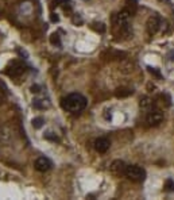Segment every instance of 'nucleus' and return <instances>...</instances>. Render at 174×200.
<instances>
[{"instance_id": "f257e3e1", "label": "nucleus", "mask_w": 174, "mask_h": 200, "mask_svg": "<svg viewBox=\"0 0 174 200\" xmlns=\"http://www.w3.org/2000/svg\"><path fill=\"white\" fill-rule=\"evenodd\" d=\"M130 16H132L127 10H123L112 16V30L116 37H130L131 29H130Z\"/></svg>"}, {"instance_id": "f03ea898", "label": "nucleus", "mask_w": 174, "mask_h": 200, "mask_svg": "<svg viewBox=\"0 0 174 200\" xmlns=\"http://www.w3.org/2000/svg\"><path fill=\"white\" fill-rule=\"evenodd\" d=\"M61 104L62 108L70 112V114H80L81 111L85 110L88 102H86L85 96L80 95V93H70L66 98L62 99Z\"/></svg>"}, {"instance_id": "7ed1b4c3", "label": "nucleus", "mask_w": 174, "mask_h": 200, "mask_svg": "<svg viewBox=\"0 0 174 200\" xmlns=\"http://www.w3.org/2000/svg\"><path fill=\"white\" fill-rule=\"evenodd\" d=\"M124 176L131 181H136V183H142L146 179V170L143 168L138 166V165H127Z\"/></svg>"}, {"instance_id": "20e7f679", "label": "nucleus", "mask_w": 174, "mask_h": 200, "mask_svg": "<svg viewBox=\"0 0 174 200\" xmlns=\"http://www.w3.org/2000/svg\"><path fill=\"white\" fill-rule=\"evenodd\" d=\"M24 65L20 61H12L8 64V66L5 68V73L10 77H20L24 73Z\"/></svg>"}, {"instance_id": "39448f33", "label": "nucleus", "mask_w": 174, "mask_h": 200, "mask_svg": "<svg viewBox=\"0 0 174 200\" xmlns=\"http://www.w3.org/2000/svg\"><path fill=\"white\" fill-rule=\"evenodd\" d=\"M163 120V112L153 108L147 112V116H146V122H147L148 126H158L161 122Z\"/></svg>"}, {"instance_id": "423d86ee", "label": "nucleus", "mask_w": 174, "mask_h": 200, "mask_svg": "<svg viewBox=\"0 0 174 200\" xmlns=\"http://www.w3.org/2000/svg\"><path fill=\"white\" fill-rule=\"evenodd\" d=\"M161 24H162V20H161V18L158 16V15H153V16H150L148 18V20H147V24H146V27H147V33L150 34V35H154V34L159 30Z\"/></svg>"}, {"instance_id": "0eeeda50", "label": "nucleus", "mask_w": 174, "mask_h": 200, "mask_svg": "<svg viewBox=\"0 0 174 200\" xmlns=\"http://www.w3.org/2000/svg\"><path fill=\"white\" fill-rule=\"evenodd\" d=\"M34 166H35V169L38 170V172L45 173V172H47L53 166V164H51V161L49 160L47 157H39V158H37Z\"/></svg>"}, {"instance_id": "6e6552de", "label": "nucleus", "mask_w": 174, "mask_h": 200, "mask_svg": "<svg viewBox=\"0 0 174 200\" xmlns=\"http://www.w3.org/2000/svg\"><path fill=\"white\" fill-rule=\"evenodd\" d=\"M126 166L127 165L124 164L122 160H116L111 164L110 170L113 176H122V174H124V172H126Z\"/></svg>"}, {"instance_id": "1a4fd4ad", "label": "nucleus", "mask_w": 174, "mask_h": 200, "mask_svg": "<svg viewBox=\"0 0 174 200\" xmlns=\"http://www.w3.org/2000/svg\"><path fill=\"white\" fill-rule=\"evenodd\" d=\"M110 146H111L110 141L107 138H104V137L97 138L95 141V149H96V152H99V153H105L108 149H110Z\"/></svg>"}, {"instance_id": "9d476101", "label": "nucleus", "mask_w": 174, "mask_h": 200, "mask_svg": "<svg viewBox=\"0 0 174 200\" xmlns=\"http://www.w3.org/2000/svg\"><path fill=\"white\" fill-rule=\"evenodd\" d=\"M134 91L130 88H126V87H119V88L115 89V96L117 99H124V98H128L130 95H132Z\"/></svg>"}, {"instance_id": "9b49d317", "label": "nucleus", "mask_w": 174, "mask_h": 200, "mask_svg": "<svg viewBox=\"0 0 174 200\" xmlns=\"http://www.w3.org/2000/svg\"><path fill=\"white\" fill-rule=\"evenodd\" d=\"M139 107H141V110H143L146 112H148L150 110H153V100L150 98H147V96H143V98L141 99V102H139Z\"/></svg>"}, {"instance_id": "f8f14e48", "label": "nucleus", "mask_w": 174, "mask_h": 200, "mask_svg": "<svg viewBox=\"0 0 174 200\" xmlns=\"http://www.w3.org/2000/svg\"><path fill=\"white\" fill-rule=\"evenodd\" d=\"M136 8H138V2L136 0H126V8L131 15H134L136 12Z\"/></svg>"}, {"instance_id": "ddd939ff", "label": "nucleus", "mask_w": 174, "mask_h": 200, "mask_svg": "<svg viewBox=\"0 0 174 200\" xmlns=\"http://www.w3.org/2000/svg\"><path fill=\"white\" fill-rule=\"evenodd\" d=\"M31 123H33L34 129H41V127L43 126V123H45V120H43L42 116H38V118H34Z\"/></svg>"}, {"instance_id": "4468645a", "label": "nucleus", "mask_w": 174, "mask_h": 200, "mask_svg": "<svg viewBox=\"0 0 174 200\" xmlns=\"http://www.w3.org/2000/svg\"><path fill=\"white\" fill-rule=\"evenodd\" d=\"M165 191L166 192H174V181L172 179H167L165 181Z\"/></svg>"}, {"instance_id": "2eb2a0df", "label": "nucleus", "mask_w": 174, "mask_h": 200, "mask_svg": "<svg viewBox=\"0 0 174 200\" xmlns=\"http://www.w3.org/2000/svg\"><path fill=\"white\" fill-rule=\"evenodd\" d=\"M92 29L103 34V33L105 31V29H107V27H105V24H104V23H101V22H100V23H97V22H96V23H93V24H92Z\"/></svg>"}, {"instance_id": "dca6fc26", "label": "nucleus", "mask_w": 174, "mask_h": 200, "mask_svg": "<svg viewBox=\"0 0 174 200\" xmlns=\"http://www.w3.org/2000/svg\"><path fill=\"white\" fill-rule=\"evenodd\" d=\"M33 107L38 108V110H42V108H46V107H49V105L45 104L43 100H34V102H33Z\"/></svg>"}, {"instance_id": "f3484780", "label": "nucleus", "mask_w": 174, "mask_h": 200, "mask_svg": "<svg viewBox=\"0 0 174 200\" xmlns=\"http://www.w3.org/2000/svg\"><path fill=\"white\" fill-rule=\"evenodd\" d=\"M50 42L53 43V45H57V46H60V45H61V39H60V35H58L57 33L51 34V37H50Z\"/></svg>"}, {"instance_id": "a211bd4d", "label": "nucleus", "mask_w": 174, "mask_h": 200, "mask_svg": "<svg viewBox=\"0 0 174 200\" xmlns=\"http://www.w3.org/2000/svg\"><path fill=\"white\" fill-rule=\"evenodd\" d=\"M45 138L49 139V141H54V142H55V141H58V137L55 135L54 133H47V134H45Z\"/></svg>"}, {"instance_id": "6ab92c4d", "label": "nucleus", "mask_w": 174, "mask_h": 200, "mask_svg": "<svg viewBox=\"0 0 174 200\" xmlns=\"http://www.w3.org/2000/svg\"><path fill=\"white\" fill-rule=\"evenodd\" d=\"M147 69H148V72H150L151 74H155V76H157L158 79H161V77H162V76H161V73H159V72H158L157 69H155V68H151V66H148Z\"/></svg>"}, {"instance_id": "aec40b11", "label": "nucleus", "mask_w": 174, "mask_h": 200, "mask_svg": "<svg viewBox=\"0 0 174 200\" xmlns=\"http://www.w3.org/2000/svg\"><path fill=\"white\" fill-rule=\"evenodd\" d=\"M39 91H41V87H39V85H37V84H35V85H33V87H31V92H33V93H38Z\"/></svg>"}, {"instance_id": "412c9836", "label": "nucleus", "mask_w": 174, "mask_h": 200, "mask_svg": "<svg viewBox=\"0 0 174 200\" xmlns=\"http://www.w3.org/2000/svg\"><path fill=\"white\" fill-rule=\"evenodd\" d=\"M162 98L166 99V105H170V104H172V100H170V96L167 95V93H163V95H162Z\"/></svg>"}, {"instance_id": "4be33fe9", "label": "nucleus", "mask_w": 174, "mask_h": 200, "mask_svg": "<svg viewBox=\"0 0 174 200\" xmlns=\"http://www.w3.org/2000/svg\"><path fill=\"white\" fill-rule=\"evenodd\" d=\"M73 23H78V24H81L82 23V19L80 16H74L73 18Z\"/></svg>"}, {"instance_id": "5701e85b", "label": "nucleus", "mask_w": 174, "mask_h": 200, "mask_svg": "<svg viewBox=\"0 0 174 200\" xmlns=\"http://www.w3.org/2000/svg\"><path fill=\"white\" fill-rule=\"evenodd\" d=\"M4 99H5V96H4V93H3V91L0 89V105L4 103Z\"/></svg>"}, {"instance_id": "b1692460", "label": "nucleus", "mask_w": 174, "mask_h": 200, "mask_svg": "<svg viewBox=\"0 0 174 200\" xmlns=\"http://www.w3.org/2000/svg\"><path fill=\"white\" fill-rule=\"evenodd\" d=\"M51 20H53V22H58V16H57V14H51Z\"/></svg>"}]
</instances>
